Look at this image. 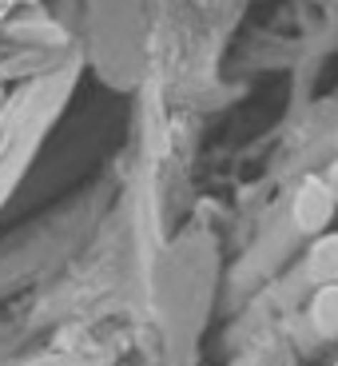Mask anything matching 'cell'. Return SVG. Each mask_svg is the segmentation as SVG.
Returning <instances> with one entry per match:
<instances>
[{"instance_id":"obj_1","label":"cell","mask_w":338,"mask_h":366,"mask_svg":"<svg viewBox=\"0 0 338 366\" xmlns=\"http://www.w3.org/2000/svg\"><path fill=\"white\" fill-rule=\"evenodd\" d=\"M72 80H76V68L44 76V80H36L32 88L20 92L16 104L4 112V119H0V207L16 192V183L24 179L44 132L52 128L56 112L64 108Z\"/></svg>"},{"instance_id":"obj_2","label":"cell","mask_w":338,"mask_h":366,"mask_svg":"<svg viewBox=\"0 0 338 366\" xmlns=\"http://www.w3.org/2000/svg\"><path fill=\"white\" fill-rule=\"evenodd\" d=\"M334 195H330L327 179H319V175H307V179L299 183V192H294V227L299 231H322L330 223V215H334Z\"/></svg>"},{"instance_id":"obj_4","label":"cell","mask_w":338,"mask_h":366,"mask_svg":"<svg viewBox=\"0 0 338 366\" xmlns=\"http://www.w3.org/2000/svg\"><path fill=\"white\" fill-rule=\"evenodd\" d=\"M311 319H314V327H319V335H327V339L338 335V283L319 287V295H314V302H311Z\"/></svg>"},{"instance_id":"obj_7","label":"cell","mask_w":338,"mask_h":366,"mask_svg":"<svg viewBox=\"0 0 338 366\" xmlns=\"http://www.w3.org/2000/svg\"><path fill=\"white\" fill-rule=\"evenodd\" d=\"M0 104H4V88H0Z\"/></svg>"},{"instance_id":"obj_3","label":"cell","mask_w":338,"mask_h":366,"mask_svg":"<svg viewBox=\"0 0 338 366\" xmlns=\"http://www.w3.org/2000/svg\"><path fill=\"white\" fill-rule=\"evenodd\" d=\"M311 279L322 287L338 283V235H322L311 247Z\"/></svg>"},{"instance_id":"obj_5","label":"cell","mask_w":338,"mask_h":366,"mask_svg":"<svg viewBox=\"0 0 338 366\" xmlns=\"http://www.w3.org/2000/svg\"><path fill=\"white\" fill-rule=\"evenodd\" d=\"M327 187H330V195H334V199H338V164L330 167V175H327Z\"/></svg>"},{"instance_id":"obj_6","label":"cell","mask_w":338,"mask_h":366,"mask_svg":"<svg viewBox=\"0 0 338 366\" xmlns=\"http://www.w3.org/2000/svg\"><path fill=\"white\" fill-rule=\"evenodd\" d=\"M4 9H9V0H0V16H4Z\"/></svg>"}]
</instances>
